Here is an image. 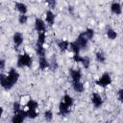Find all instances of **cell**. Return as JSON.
<instances>
[{"label": "cell", "mask_w": 123, "mask_h": 123, "mask_svg": "<svg viewBox=\"0 0 123 123\" xmlns=\"http://www.w3.org/2000/svg\"><path fill=\"white\" fill-rule=\"evenodd\" d=\"M59 113L62 116H66L70 113V107L67 106L63 101H61L59 104Z\"/></svg>", "instance_id": "7"}, {"label": "cell", "mask_w": 123, "mask_h": 123, "mask_svg": "<svg viewBox=\"0 0 123 123\" xmlns=\"http://www.w3.org/2000/svg\"><path fill=\"white\" fill-rule=\"evenodd\" d=\"M75 41H76V42L78 43V45L80 46L81 50L86 49V48L87 47V44H88V39H87V38H86V37L84 35V33L79 34V36L77 37V39H76Z\"/></svg>", "instance_id": "5"}, {"label": "cell", "mask_w": 123, "mask_h": 123, "mask_svg": "<svg viewBox=\"0 0 123 123\" xmlns=\"http://www.w3.org/2000/svg\"><path fill=\"white\" fill-rule=\"evenodd\" d=\"M111 84V77L108 72L102 74V76L96 81V85L101 87H106Z\"/></svg>", "instance_id": "3"}, {"label": "cell", "mask_w": 123, "mask_h": 123, "mask_svg": "<svg viewBox=\"0 0 123 123\" xmlns=\"http://www.w3.org/2000/svg\"><path fill=\"white\" fill-rule=\"evenodd\" d=\"M69 48H70V50L73 52V54H80L81 48H80V46L78 45V43H77L76 41H72V42H70Z\"/></svg>", "instance_id": "20"}, {"label": "cell", "mask_w": 123, "mask_h": 123, "mask_svg": "<svg viewBox=\"0 0 123 123\" xmlns=\"http://www.w3.org/2000/svg\"><path fill=\"white\" fill-rule=\"evenodd\" d=\"M45 2L47 3V5L49 6L50 9H55L56 8L57 0H45Z\"/></svg>", "instance_id": "30"}, {"label": "cell", "mask_w": 123, "mask_h": 123, "mask_svg": "<svg viewBox=\"0 0 123 123\" xmlns=\"http://www.w3.org/2000/svg\"><path fill=\"white\" fill-rule=\"evenodd\" d=\"M18 80H19V73L14 68H11L7 75L3 73L0 75L1 86L6 90L12 88V86L17 83Z\"/></svg>", "instance_id": "1"}, {"label": "cell", "mask_w": 123, "mask_h": 123, "mask_svg": "<svg viewBox=\"0 0 123 123\" xmlns=\"http://www.w3.org/2000/svg\"><path fill=\"white\" fill-rule=\"evenodd\" d=\"M18 22H19V24H21V25L26 24V23L28 22V16H27L26 14H20V15L18 16Z\"/></svg>", "instance_id": "28"}, {"label": "cell", "mask_w": 123, "mask_h": 123, "mask_svg": "<svg viewBox=\"0 0 123 123\" xmlns=\"http://www.w3.org/2000/svg\"><path fill=\"white\" fill-rule=\"evenodd\" d=\"M62 101L67 105V106H69L70 108L73 106V104H74V99L72 98V96L71 95H69V94H64L63 95V97H62Z\"/></svg>", "instance_id": "19"}, {"label": "cell", "mask_w": 123, "mask_h": 123, "mask_svg": "<svg viewBox=\"0 0 123 123\" xmlns=\"http://www.w3.org/2000/svg\"><path fill=\"white\" fill-rule=\"evenodd\" d=\"M25 118H27V112H26V111H24L22 109L19 112L13 113L11 121L12 123H21V122H23L25 120Z\"/></svg>", "instance_id": "4"}, {"label": "cell", "mask_w": 123, "mask_h": 123, "mask_svg": "<svg viewBox=\"0 0 123 123\" xmlns=\"http://www.w3.org/2000/svg\"><path fill=\"white\" fill-rule=\"evenodd\" d=\"M32 63H33V58L28 53H23V54L18 55L17 62H16V64L18 67H20V68L31 67Z\"/></svg>", "instance_id": "2"}, {"label": "cell", "mask_w": 123, "mask_h": 123, "mask_svg": "<svg viewBox=\"0 0 123 123\" xmlns=\"http://www.w3.org/2000/svg\"><path fill=\"white\" fill-rule=\"evenodd\" d=\"M106 35H107L108 38H110L111 40H113L117 37V33L112 28H108L107 31H106Z\"/></svg>", "instance_id": "18"}, {"label": "cell", "mask_w": 123, "mask_h": 123, "mask_svg": "<svg viewBox=\"0 0 123 123\" xmlns=\"http://www.w3.org/2000/svg\"><path fill=\"white\" fill-rule=\"evenodd\" d=\"M55 19H56V16H55V13L48 10L45 13V22L49 25V26H53L54 23H55Z\"/></svg>", "instance_id": "11"}, {"label": "cell", "mask_w": 123, "mask_h": 123, "mask_svg": "<svg viewBox=\"0 0 123 123\" xmlns=\"http://www.w3.org/2000/svg\"><path fill=\"white\" fill-rule=\"evenodd\" d=\"M21 110H22V107H21L20 103H19V102H14L13 105H12V111H13V113L19 112Z\"/></svg>", "instance_id": "29"}, {"label": "cell", "mask_w": 123, "mask_h": 123, "mask_svg": "<svg viewBox=\"0 0 123 123\" xmlns=\"http://www.w3.org/2000/svg\"><path fill=\"white\" fill-rule=\"evenodd\" d=\"M38 107V104L36 100H33V99H30L28 100V102L26 103V108L27 109H30V110H37Z\"/></svg>", "instance_id": "22"}, {"label": "cell", "mask_w": 123, "mask_h": 123, "mask_svg": "<svg viewBox=\"0 0 123 123\" xmlns=\"http://www.w3.org/2000/svg\"><path fill=\"white\" fill-rule=\"evenodd\" d=\"M53 112H52V111H50V110H48V111H44V114H43V117H44V119L46 120V121H48V122H50V121H52V119H53Z\"/></svg>", "instance_id": "26"}, {"label": "cell", "mask_w": 123, "mask_h": 123, "mask_svg": "<svg viewBox=\"0 0 123 123\" xmlns=\"http://www.w3.org/2000/svg\"><path fill=\"white\" fill-rule=\"evenodd\" d=\"M45 41H46V34H45V32H41V33H38L37 43H39V44H43V45H44Z\"/></svg>", "instance_id": "23"}, {"label": "cell", "mask_w": 123, "mask_h": 123, "mask_svg": "<svg viewBox=\"0 0 123 123\" xmlns=\"http://www.w3.org/2000/svg\"><path fill=\"white\" fill-rule=\"evenodd\" d=\"M14 8H15V10H16L20 14H26V12H27V11H28L27 6H26L24 3H21V2L15 3Z\"/></svg>", "instance_id": "15"}, {"label": "cell", "mask_w": 123, "mask_h": 123, "mask_svg": "<svg viewBox=\"0 0 123 123\" xmlns=\"http://www.w3.org/2000/svg\"><path fill=\"white\" fill-rule=\"evenodd\" d=\"M36 53L38 57H45V53H46V49L44 48L43 44H39V43H36Z\"/></svg>", "instance_id": "16"}, {"label": "cell", "mask_w": 123, "mask_h": 123, "mask_svg": "<svg viewBox=\"0 0 123 123\" xmlns=\"http://www.w3.org/2000/svg\"><path fill=\"white\" fill-rule=\"evenodd\" d=\"M38 67L41 70H44L48 67H50V62L45 57H39L38 59Z\"/></svg>", "instance_id": "14"}, {"label": "cell", "mask_w": 123, "mask_h": 123, "mask_svg": "<svg viewBox=\"0 0 123 123\" xmlns=\"http://www.w3.org/2000/svg\"><path fill=\"white\" fill-rule=\"evenodd\" d=\"M72 87H73V89L76 92H79V93L83 92L84 89H85V86H84L83 83H81V81H79V82H72Z\"/></svg>", "instance_id": "17"}, {"label": "cell", "mask_w": 123, "mask_h": 123, "mask_svg": "<svg viewBox=\"0 0 123 123\" xmlns=\"http://www.w3.org/2000/svg\"><path fill=\"white\" fill-rule=\"evenodd\" d=\"M111 12L113 14H116V15L121 14V12H122V7H121V5L118 2L111 3Z\"/></svg>", "instance_id": "13"}, {"label": "cell", "mask_w": 123, "mask_h": 123, "mask_svg": "<svg viewBox=\"0 0 123 123\" xmlns=\"http://www.w3.org/2000/svg\"><path fill=\"white\" fill-rule=\"evenodd\" d=\"M69 45H70V42L67 41V40H65V39H62V40H59L57 42V46H58V48L60 49L61 52L67 51L68 48H69Z\"/></svg>", "instance_id": "12"}, {"label": "cell", "mask_w": 123, "mask_h": 123, "mask_svg": "<svg viewBox=\"0 0 123 123\" xmlns=\"http://www.w3.org/2000/svg\"><path fill=\"white\" fill-rule=\"evenodd\" d=\"M95 59L98 62H101V63H104L106 62V55L101 52V51H98L95 53Z\"/></svg>", "instance_id": "21"}, {"label": "cell", "mask_w": 123, "mask_h": 123, "mask_svg": "<svg viewBox=\"0 0 123 123\" xmlns=\"http://www.w3.org/2000/svg\"><path fill=\"white\" fill-rule=\"evenodd\" d=\"M91 103H92V105H93L94 108H96V109L101 108L102 105H103V98L101 97L100 94L93 93L92 96H91Z\"/></svg>", "instance_id": "6"}, {"label": "cell", "mask_w": 123, "mask_h": 123, "mask_svg": "<svg viewBox=\"0 0 123 123\" xmlns=\"http://www.w3.org/2000/svg\"><path fill=\"white\" fill-rule=\"evenodd\" d=\"M0 68L2 70L5 68V60L4 59H1V61H0Z\"/></svg>", "instance_id": "33"}, {"label": "cell", "mask_w": 123, "mask_h": 123, "mask_svg": "<svg viewBox=\"0 0 123 123\" xmlns=\"http://www.w3.org/2000/svg\"><path fill=\"white\" fill-rule=\"evenodd\" d=\"M26 112H27V118H31V119H34V118H36V117L38 115L37 110H30V109H27V110H26Z\"/></svg>", "instance_id": "24"}, {"label": "cell", "mask_w": 123, "mask_h": 123, "mask_svg": "<svg viewBox=\"0 0 123 123\" xmlns=\"http://www.w3.org/2000/svg\"><path fill=\"white\" fill-rule=\"evenodd\" d=\"M83 33H84V35L86 37V38H87L88 40L92 39L93 37H94V30H93V29L88 28V29H86V30L85 32H83Z\"/></svg>", "instance_id": "25"}, {"label": "cell", "mask_w": 123, "mask_h": 123, "mask_svg": "<svg viewBox=\"0 0 123 123\" xmlns=\"http://www.w3.org/2000/svg\"><path fill=\"white\" fill-rule=\"evenodd\" d=\"M81 63L83 64V66H84L86 69H87V68L89 67V65H90V59H89L88 57H83Z\"/></svg>", "instance_id": "27"}, {"label": "cell", "mask_w": 123, "mask_h": 123, "mask_svg": "<svg viewBox=\"0 0 123 123\" xmlns=\"http://www.w3.org/2000/svg\"><path fill=\"white\" fill-rule=\"evenodd\" d=\"M72 59H73V61H74L75 62H82L83 57H82L80 54H73Z\"/></svg>", "instance_id": "31"}, {"label": "cell", "mask_w": 123, "mask_h": 123, "mask_svg": "<svg viewBox=\"0 0 123 123\" xmlns=\"http://www.w3.org/2000/svg\"><path fill=\"white\" fill-rule=\"evenodd\" d=\"M23 40H24V38H23V36H22L21 33L16 32V33L13 34V36H12V41H13V44H14V46L16 48L19 47L23 43Z\"/></svg>", "instance_id": "9"}, {"label": "cell", "mask_w": 123, "mask_h": 123, "mask_svg": "<svg viewBox=\"0 0 123 123\" xmlns=\"http://www.w3.org/2000/svg\"><path fill=\"white\" fill-rule=\"evenodd\" d=\"M117 98L120 102L123 103V88H120L118 91H117Z\"/></svg>", "instance_id": "32"}, {"label": "cell", "mask_w": 123, "mask_h": 123, "mask_svg": "<svg viewBox=\"0 0 123 123\" xmlns=\"http://www.w3.org/2000/svg\"><path fill=\"white\" fill-rule=\"evenodd\" d=\"M35 29H36V31H37V33L45 32V30H46L45 21L42 20L41 18H36V20H35Z\"/></svg>", "instance_id": "8"}, {"label": "cell", "mask_w": 123, "mask_h": 123, "mask_svg": "<svg viewBox=\"0 0 123 123\" xmlns=\"http://www.w3.org/2000/svg\"><path fill=\"white\" fill-rule=\"evenodd\" d=\"M70 73V77H71V80L72 82H79L81 81V78H82V72L80 69H70L69 71Z\"/></svg>", "instance_id": "10"}]
</instances>
